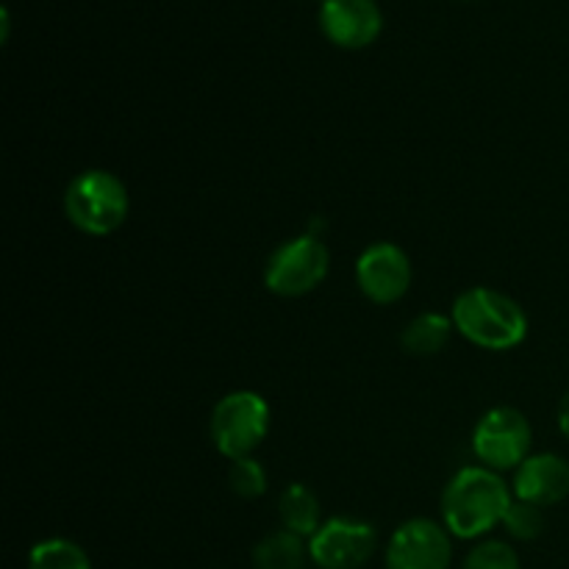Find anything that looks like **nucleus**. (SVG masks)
Returning <instances> with one entry per match:
<instances>
[{
    "instance_id": "13",
    "label": "nucleus",
    "mask_w": 569,
    "mask_h": 569,
    "mask_svg": "<svg viewBox=\"0 0 569 569\" xmlns=\"http://www.w3.org/2000/svg\"><path fill=\"white\" fill-rule=\"evenodd\" d=\"M453 320L439 311H426V315H417L409 326L400 333V345L406 348V353L411 356H437L439 350L448 345L450 333H453Z\"/></svg>"
},
{
    "instance_id": "8",
    "label": "nucleus",
    "mask_w": 569,
    "mask_h": 569,
    "mask_svg": "<svg viewBox=\"0 0 569 569\" xmlns=\"http://www.w3.org/2000/svg\"><path fill=\"white\" fill-rule=\"evenodd\" d=\"M383 561L387 569H450L453 561L450 531L426 517L403 522L389 539Z\"/></svg>"
},
{
    "instance_id": "11",
    "label": "nucleus",
    "mask_w": 569,
    "mask_h": 569,
    "mask_svg": "<svg viewBox=\"0 0 569 569\" xmlns=\"http://www.w3.org/2000/svg\"><path fill=\"white\" fill-rule=\"evenodd\" d=\"M511 492L539 509L561 503L569 495V461L556 453H531L515 470Z\"/></svg>"
},
{
    "instance_id": "5",
    "label": "nucleus",
    "mask_w": 569,
    "mask_h": 569,
    "mask_svg": "<svg viewBox=\"0 0 569 569\" xmlns=\"http://www.w3.org/2000/svg\"><path fill=\"white\" fill-rule=\"evenodd\" d=\"M331 253L317 233H300L272 250L264 267V287L278 298H303L326 281Z\"/></svg>"
},
{
    "instance_id": "4",
    "label": "nucleus",
    "mask_w": 569,
    "mask_h": 569,
    "mask_svg": "<svg viewBox=\"0 0 569 569\" xmlns=\"http://www.w3.org/2000/svg\"><path fill=\"white\" fill-rule=\"evenodd\" d=\"M211 442L228 461L253 456L270 433V406L253 389L228 392L211 411Z\"/></svg>"
},
{
    "instance_id": "1",
    "label": "nucleus",
    "mask_w": 569,
    "mask_h": 569,
    "mask_svg": "<svg viewBox=\"0 0 569 569\" xmlns=\"http://www.w3.org/2000/svg\"><path fill=\"white\" fill-rule=\"evenodd\" d=\"M511 503L515 498L500 472L489 470V467H465L445 487V528L456 539H481L492 528L503 526V517Z\"/></svg>"
},
{
    "instance_id": "17",
    "label": "nucleus",
    "mask_w": 569,
    "mask_h": 569,
    "mask_svg": "<svg viewBox=\"0 0 569 569\" xmlns=\"http://www.w3.org/2000/svg\"><path fill=\"white\" fill-rule=\"evenodd\" d=\"M503 528L511 539L520 542H531V539L542 537L545 531V515L539 506L526 503V500H515L503 517Z\"/></svg>"
},
{
    "instance_id": "12",
    "label": "nucleus",
    "mask_w": 569,
    "mask_h": 569,
    "mask_svg": "<svg viewBox=\"0 0 569 569\" xmlns=\"http://www.w3.org/2000/svg\"><path fill=\"white\" fill-rule=\"evenodd\" d=\"M278 517L283 531L300 539H311L320 531V500L306 483H289L278 500Z\"/></svg>"
},
{
    "instance_id": "14",
    "label": "nucleus",
    "mask_w": 569,
    "mask_h": 569,
    "mask_svg": "<svg viewBox=\"0 0 569 569\" xmlns=\"http://www.w3.org/2000/svg\"><path fill=\"white\" fill-rule=\"evenodd\" d=\"M309 559L306 539L289 531H276L253 548V569H303Z\"/></svg>"
},
{
    "instance_id": "18",
    "label": "nucleus",
    "mask_w": 569,
    "mask_h": 569,
    "mask_svg": "<svg viewBox=\"0 0 569 569\" xmlns=\"http://www.w3.org/2000/svg\"><path fill=\"white\" fill-rule=\"evenodd\" d=\"M461 569H520V556L515 553L509 542L487 539L467 553Z\"/></svg>"
},
{
    "instance_id": "9",
    "label": "nucleus",
    "mask_w": 569,
    "mask_h": 569,
    "mask_svg": "<svg viewBox=\"0 0 569 569\" xmlns=\"http://www.w3.org/2000/svg\"><path fill=\"white\" fill-rule=\"evenodd\" d=\"M356 283L376 306H392L409 292L411 261L395 242H376L361 250L356 261Z\"/></svg>"
},
{
    "instance_id": "7",
    "label": "nucleus",
    "mask_w": 569,
    "mask_h": 569,
    "mask_svg": "<svg viewBox=\"0 0 569 569\" xmlns=\"http://www.w3.org/2000/svg\"><path fill=\"white\" fill-rule=\"evenodd\" d=\"M378 533L370 522L333 517L309 539V559L320 569H361L376 556Z\"/></svg>"
},
{
    "instance_id": "2",
    "label": "nucleus",
    "mask_w": 569,
    "mask_h": 569,
    "mask_svg": "<svg viewBox=\"0 0 569 569\" xmlns=\"http://www.w3.org/2000/svg\"><path fill=\"white\" fill-rule=\"evenodd\" d=\"M453 328L483 350H515L528 337V317L509 295L489 287H472L456 298L450 311Z\"/></svg>"
},
{
    "instance_id": "10",
    "label": "nucleus",
    "mask_w": 569,
    "mask_h": 569,
    "mask_svg": "<svg viewBox=\"0 0 569 569\" xmlns=\"http://www.w3.org/2000/svg\"><path fill=\"white\" fill-rule=\"evenodd\" d=\"M320 28L339 48H367L383 28L381 6L376 0H322Z\"/></svg>"
},
{
    "instance_id": "3",
    "label": "nucleus",
    "mask_w": 569,
    "mask_h": 569,
    "mask_svg": "<svg viewBox=\"0 0 569 569\" xmlns=\"http://www.w3.org/2000/svg\"><path fill=\"white\" fill-rule=\"evenodd\" d=\"M131 211L128 187L109 170H83L67 183L64 214L87 237H109Z\"/></svg>"
},
{
    "instance_id": "19",
    "label": "nucleus",
    "mask_w": 569,
    "mask_h": 569,
    "mask_svg": "<svg viewBox=\"0 0 569 569\" xmlns=\"http://www.w3.org/2000/svg\"><path fill=\"white\" fill-rule=\"evenodd\" d=\"M556 420H559V431L569 439V392L565 395V398H561L559 415H556Z\"/></svg>"
},
{
    "instance_id": "16",
    "label": "nucleus",
    "mask_w": 569,
    "mask_h": 569,
    "mask_svg": "<svg viewBox=\"0 0 569 569\" xmlns=\"http://www.w3.org/2000/svg\"><path fill=\"white\" fill-rule=\"evenodd\" d=\"M228 487L237 498L256 500L267 492V472L253 456H244V459L231 461V470H228Z\"/></svg>"
},
{
    "instance_id": "15",
    "label": "nucleus",
    "mask_w": 569,
    "mask_h": 569,
    "mask_svg": "<svg viewBox=\"0 0 569 569\" xmlns=\"http://www.w3.org/2000/svg\"><path fill=\"white\" fill-rule=\"evenodd\" d=\"M28 569H92L89 553L72 539H42L28 553Z\"/></svg>"
},
{
    "instance_id": "6",
    "label": "nucleus",
    "mask_w": 569,
    "mask_h": 569,
    "mask_svg": "<svg viewBox=\"0 0 569 569\" xmlns=\"http://www.w3.org/2000/svg\"><path fill=\"white\" fill-rule=\"evenodd\" d=\"M533 428L520 409L498 406L478 420L472 431V453L495 472L517 470L531 456Z\"/></svg>"
}]
</instances>
